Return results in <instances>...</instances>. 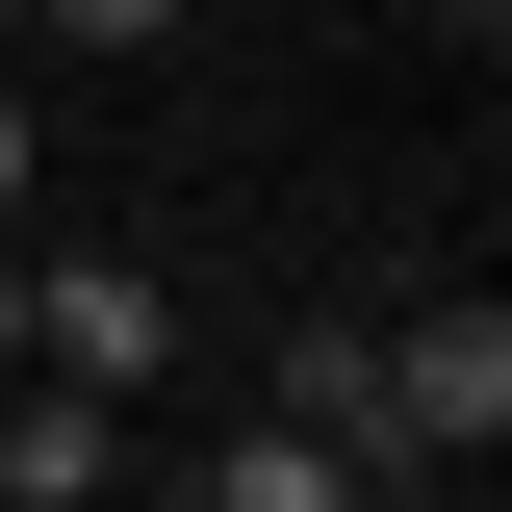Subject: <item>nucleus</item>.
I'll return each mask as SVG.
<instances>
[{
	"mask_svg": "<svg viewBox=\"0 0 512 512\" xmlns=\"http://www.w3.org/2000/svg\"><path fill=\"white\" fill-rule=\"evenodd\" d=\"M26 180H52V128H26V77H0V231H26Z\"/></svg>",
	"mask_w": 512,
	"mask_h": 512,
	"instance_id": "nucleus-7",
	"label": "nucleus"
},
{
	"mask_svg": "<svg viewBox=\"0 0 512 512\" xmlns=\"http://www.w3.org/2000/svg\"><path fill=\"white\" fill-rule=\"evenodd\" d=\"M512 436V308H384V461H487Z\"/></svg>",
	"mask_w": 512,
	"mask_h": 512,
	"instance_id": "nucleus-1",
	"label": "nucleus"
},
{
	"mask_svg": "<svg viewBox=\"0 0 512 512\" xmlns=\"http://www.w3.org/2000/svg\"><path fill=\"white\" fill-rule=\"evenodd\" d=\"M0 52H26V0H0Z\"/></svg>",
	"mask_w": 512,
	"mask_h": 512,
	"instance_id": "nucleus-10",
	"label": "nucleus"
},
{
	"mask_svg": "<svg viewBox=\"0 0 512 512\" xmlns=\"http://www.w3.org/2000/svg\"><path fill=\"white\" fill-rule=\"evenodd\" d=\"M26 26H52V52H154L180 0H26Z\"/></svg>",
	"mask_w": 512,
	"mask_h": 512,
	"instance_id": "nucleus-6",
	"label": "nucleus"
},
{
	"mask_svg": "<svg viewBox=\"0 0 512 512\" xmlns=\"http://www.w3.org/2000/svg\"><path fill=\"white\" fill-rule=\"evenodd\" d=\"M205 512H384V461H333V436H282V410H256V436L205 461Z\"/></svg>",
	"mask_w": 512,
	"mask_h": 512,
	"instance_id": "nucleus-5",
	"label": "nucleus"
},
{
	"mask_svg": "<svg viewBox=\"0 0 512 512\" xmlns=\"http://www.w3.org/2000/svg\"><path fill=\"white\" fill-rule=\"evenodd\" d=\"M282 436L384 461V308H308V333H282Z\"/></svg>",
	"mask_w": 512,
	"mask_h": 512,
	"instance_id": "nucleus-4",
	"label": "nucleus"
},
{
	"mask_svg": "<svg viewBox=\"0 0 512 512\" xmlns=\"http://www.w3.org/2000/svg\"><path fill=\"white\" fill-rule=\"evenodd\" d=\"M103 487H128V410L26 359V384H0V512H103Z\"/></svg>",
	"mask_w": 512,
	"mask_h": 512,
	"instance_id": "nucleus-3",
	"label": "nucleus"
},
{
	"mask_svg": "<svg viewBox=\"0 0 512 512\" xmlns=\"http://www.w3.org/2000/svg\"><path fill=\"white\" fill-rule=\"evenodd\" d=\"M26 359H52V384H103V410H128V384L180 359V282H154V256H26Z\"/></svg>",
	"mask_w": 512,
	"mask_h": 512,
	"instance_id": "nucleus-2",
	"label": "nucleus"
},
{
	"mask_svg": "<svg viewBox=\"0 0 512 512\" xmlns=\"http://www.w3.org/2000/svg\"><path fill=\"white\" fill-rule=\"evenodd\" d=\"M436 26H512V0H436Z\"/></svg>",
	"mask_w": 512,
	"mask_h": 512,
	"instance_id": "nucleus-9",
	"label": "nucleus"
},
{
	"mask_svg": "<svg viewBox=\"0 0 512 512\" xmlns=\"http://www.w3.org/2000/svg\"><path fill=\"white\" fill-rule=\"evenodd\" d=\"M0 384H26V256H0Z\"/></svg>",
	"mask_w": 512,
	"mask_h": 512,
	"instance_id": "nucleus-8",
	"label": "nucleus"
}]
</instances>
